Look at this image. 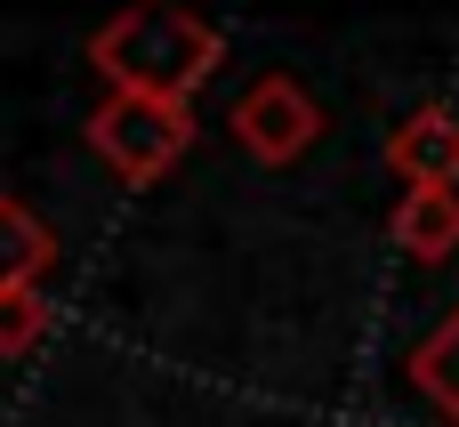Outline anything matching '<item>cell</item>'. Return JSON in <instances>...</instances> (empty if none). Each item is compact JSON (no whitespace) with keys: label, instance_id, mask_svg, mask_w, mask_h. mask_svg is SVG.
Here are the masks:
<instances>
[{"label":"cell","instance_id":"cell-4","mask_svg":"<svg viewBox=\"0 0 459 427\" xmlns=\"http://www.w3.org/2000/svg\"><path fill=\"white\" fill-rule=\"evenodd\" d=\"M387 170L403 186H452L459 194V113H444V105L403 113L395 137H387Z\"/></svg>","mask_w":459,"mask_h":427},{"label":"cell","instance_id":"cell-1","mask_svg":"<svg viewBox=\"0 0 459 427\" xmlns=\"http://www.w3.org/2000/svg\"><path fill=\"white\" fill-rule=\"evenodd\" d=\"M89 65L105 73V89L194 105V89L226 65V32H210V16L186 0H129L89 32Z\"/></svg>","mask_w":459,"mask_h":427},{"label":"cell","instance_id":"cell-7","mask_svg":"<svg viewBox=\"0 0 459 427\" xmlns=\"http://www.w3.org/2000/svg\"><path fill=\"white\" fill-rule=\"evenodd\" d=\"M403 371H411V388L444 412V427H459V307L428 331V339H420V347H411V363H403Z\"/></svg>","mask_w":459,"mask_h":427},{"label":"cell","instance_id":"cell-5","mask_svg":"<svg viewBox=\"0 0 459 427\" xmlns=\"http://www.w3.org/2000/svg\"><path fill=\"white\" fill-rule=\"evenodd\" d=\"M395 242H403V258H420V266H444L459 250V194L452 186H403V202H395Z\"/></svg>","mask_w":459,"mask_h":427},{"label":"cell","instance_id":"cell-6","mask_svg":"<svg viewBox=\"0 0 459 427\" xmlns=\"http://www.w3.org/2000/svg\"><path fill=\"white\" fill-rule=\"evenodd\" d=\"M48 266H56V226H48L32 202L0 194V291H24V283H40Z\"/></svg>","mask_w":459,"mask_h":427},{"label":"cell","instance_id":"cell-8","mask_svg":"<svg viewBox=\"0 0 459 427\" xmlns=\"http://www.w3.org/2000/svg\"><path fill=\"white\" fill-rule=\"evenodd\" d=\"M40 331H48V299H40V283L0 291V363L32 355V347H40Z\"/></svg>","mask_w":459,"mask_h":427},{"label":"cell","instance_id":"cell-3","mask_svg":"<svg viewBox=\"0 0 459 427\" xmlns=\"http://www.w3.org/2000/svg\"><path fill=\"white\" fill-rule=\"evenodd\" d=\"M226 129H234V145H242L250 161L290 170L299 153H315V137H323V105H315L307 81H290V73H258V81L234 97Z\"/></svg>","mask_w":459,"mask_h":427},{"label":"cell","instance_id":"cell-2","mask_svg":"<svg viewBox=\"0 0 459 427\" xmlns=\"http://www.w3.org/2000/svg\"><path fill=\"white\" fill-rule=\"evenodd\" d=\"M81 137H89V153L113 170V186L145 194V186H161V178H169V170L194 153L202 121H194V105H178V97L105 89V97H97V113L81 121Z\"/></svg>","mask_w":459,"mask_h":427}]
</instances>
